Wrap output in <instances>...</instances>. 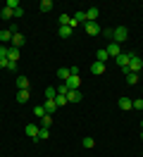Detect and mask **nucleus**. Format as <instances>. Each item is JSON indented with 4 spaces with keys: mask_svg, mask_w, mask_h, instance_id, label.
Masks as SVG:
<instances>
[{
    "mask_svg": "<svg viewBox=\"0 0 143 157\" xmlns=\"http://www.w3.org/2000/svg\"><path fill=\"white\" fill-rule=\"evenodd\" d=\"M126 40H129V29H126V26H114L112 29V43H119V45H122Z\"/></svg>",
    "mask_w": 143,
    "mask_h": 157,
    "instance_id": "1",
    "label": "nucleus"
},
{
    "mask_svg": "<svg viewBox=\"0 0 143 157\" xmlns=\"http://www.w3.org/2000/svg\"><path fill=\"white\" fill-rule=\"evenodd\" d=\"M141 69H143V59L138 57V55H133V57H131V62H129V67L124 69V74H126V71H133V74H138Z\"/></svg>",
    "mask_w": 143,
    "mask_h": 157,
    "instance_id": "2",
    "label": "nucleus"
},
{
    "mask_svg": "<svg viewBox=\"0 0 143 157\" xmlns=\"http://www.w3.org/2000/svg\"><path fill=\"white\" fill-rule=\"evenodd\" d=\"M84 31L88 33V36H100L103 26H100L98 21H86V24H84Z\"/></svg>",
    "mask_w": 143,
    "mask_h": 157,
    "instance_id": "3",
    "label": "nucleus"
},
{
    "mask_svg": "<svg viewBox=\"0 0 143 157\" xmlns=\"http://www.w3.org/2000/svg\"><path fill=\"white\" fill-rule=\"evenodd\" d=\"M105 50H107V55H110V57H114V59L122 55V45H119V43H112V40L107 43V48H105Z\"/></svg>",
    "mask_w": 143,
    "mask_h": 157,
    "instance_id": "4",
    "label": "nucleus"
},
{
    "mask_svg": "<svg viewBox=\"0 0 143 157\" xmlns=\"http://www.w3.org/2000/svg\"><path fill=\"white\" fill-rule=\"evenodd\" d=\"M38 128L41 126H36V124H26V126H24V133H26L29 138H34V143L38 140Z\"/></svg>",
    "mask_w": 143,
    "mask_h": 157,
    "instance_id": "5",
    "label": "nucleus"
},
{
    "mask_svg": "<svg viewBox=\"0 0 143 157\" xmlns=\"http://www.w3.org/2000/svg\"><path fill=\"white\" fill-rule=\"evenodd\" d=\"M131 57H133V52H122V55L117 57V64H119L122 69H126V67H129V62H131Z\"/></svg>",
    "mask_w": 143,
    "mask_h": 157,
    "instance_id": "6",
    "label": "nucleus"
},
{
    "mask_svg": "<svg viewBox=\"0 0 143 157\" xmlns=\"http://www.w3.org/2000/svg\"><path fill=\"white\" fill-rule=\"evenodd\" d=\"M81 100H84V93H81L79 88H76V90H69V93H67V102H81Z\"/></svg>",
    "mask_w": 143,
    "mask_h": 157,
    "instance_id": "7",
    "label": "nucleus"
},
{
    "mask_svg": "<svg viewBox=\"0 0 143 157\" xmlns=\"http://www.w3.org/2000/svg\"><path fill=\"white\" fill-rule=\"evenodd\" d=\"M65 86H67L69 90H76L79 86H81V76H69V78L65 81Z\"/></svg>",
    "mask_w": 143,
    "mask_h": 157,
    "instance_id": "8",
    "label": "nucleus"
},
{
    "mask_svg": "<svg viewBox=\"0 0 143 157\" xmlns=\"http://www.w3.org/2000/svg\"><path fill=\"white\" fill-rule=\"evenodd\" d=\"M98 17H100V10H98V7H88V10H86V21H98Z\"/></svg>",
    "mask_w": 143,
    "mask_h": 157,
    "instance_id": "9",
    "label": "nucleus"
},
{
    "mask_svg": "<svg viewBox=\"0 0 143 157\" xmlns=\"http://www.w3.org/2000/svg\"><path fill=\"white\" fill-rule=\"evenodd\" d=\"M10 43H12V48H17V50H19V48H22V45H24V43H26V38H24L22 33H14Z\"/></svg>",
    "mask_w": 143,
    "mask_h": 157,
    "instance_id": "10",
    "label": "nucleus"
},
{
    "mask_svg": "<svg viewBox=\"0 0 143 157\" xmlns=\"http://www.w3.org/2000/svg\"><path fill=\"white\" fill-rule=\"evenodd\" d=\"M103 71H105V64H103V62H98V59H95L93 64H91V74H95V76H100Z\"/></svg>",
    "mask_w": 143,
    "mask_h": 157,
    "instance_id": "11",
    "label": "nucleus"
},
{
    "mask_svg": "<svg viewBox=\"0 0 143 157\" xmlns=\"http://www.w3.org/2000/svg\"><path fill=\"white\" fill-rule=\"evenodd\" d=\"M14 83H17L19 90H29V78L26 76H17V78H14Z\"/></svg>",
    "mask_w": 143,
    "mask_h": 157,
    "instance_id": "12",
    "label": "nucleus"
},
{
    "mask_svg": "<svg viewBox=\"0 0 143 157\" xmlns=\"http://www.w3.org/2000/svg\"><path fill=\"white\" fill-rule=\"evenodd\" d=\"M72 19H74V26H76V24H86V10L74 12V17H72Z\"/></svg>",
    "mask_w": 143,
    "mask_h": 157,
    "instance_id": "13",
    "label": "nucleus"
},
{
    "mask_svg": "<svg viewBox=\"0 0 143 157\" xmlns=\"http://www.w3.org/2000/svg\"><path fill=\"white\" fill-rule=\"evenodd\" d=\"M60 26H72V29H74V19H72V17H69V14H60Z\"/></svg>",
    "mask_w": 143,
    "mask_h": 157,
    "instance_id": "14",
    "label": "nucleus"
},
{
    "mask_svg": "<svg viewBox=\"0 0 143 157\" xmlns=\"http://www.w3.org/2000/svg\"><path fill=\"white\" fill-rule=\"evenodd\" d=\"M43 109H46V114H53L57 109V102L55 100H46V102H43Z\"/></svg>",
    "mask_w": 143,
    "mask_h": 157,
    "instance_id": "15",
    "label": "nucleus"
},
{
    "mask_svg": "<svg viewBox=\"0 0 143 157\" xmlns=\"http://www.w3.org/2000/svg\"><path fill=\"white\" fill-rule=\"evenodd\" d=\"M117 105H119V109H124V112H126V109H131V107H133V100H129V98H119V102H117Z\"/></svg>",
    "mask_w": 143,
    "mask_h": 157,
    "instance_id": "16",
    "label": "nucleus"
},
{
    "mask_svg": "<svg viewBox=\"0 0 143 157\" xmlns=\"http://www.w3.org/2000/svg\"><path fill=\"white\" fill-rule=\"evenodd\" d=\"M10 40H12V31L2 29V31H0V43H10Z\"/></svg>",
    "mask_w": 143,
    "mask_h": 157,
    "instance_id": "17",
    "label": "nucleus"
},
{
    "mask_svg": "<svg viewBox=\"0 0 143 157\" xmlns=\"http://www.w3.org/2000/svg\"><path fill=\"white\" fill-rule=\"evenodd\" d=\"M57 98V88L55 86H48L46 88V100H55Z\"/></svg>",
    "mask_w": 143,
    "mask_h": 157,
    "instance_id": "18",
    "label": "nucleus"
},
{
    "mask_svg": "<svg viewBox=\"0 0 143 157\" xmlns=\"http://www.w3.org/2000/svg\"><path fill=\"white\" fill-rule=\"evenodd\" d=\"M57 33H60V38H69L72 36V26H60Z\"/></svg>",
    "mask_w": 143,
    "mask_h": 157,
    "instance_id": "19",
    "label": "nucleus"
},
{
    "mask_svg": "<svg viewBox=\"0 0 143 157\" xmlns=\"http://www.w3.org/2000/svg\"><path fill=\"white\" fill-rule=\"evenodd\" d=\"M126 83H129V86H136V83H138V74H133V71H126Z\"/></svg>",
    "mask_w": 143,
    "mask_h": 157,
    "instance_id": "20",
    "label": "nucleus"
},
{
    "mask_svg": "<svg viewBox=\"0 0 143 157\" xmlns=\"http://www.w3.org/2000/svg\"><path fill=\"white\" fill-rule=\"evenodd\" d=\"M0 17H2V19H5V21H10V19H12V17H14V12L10 10V7H2V10H0Z\"/></svg>",
    "mask_w": 143,
    "mask_h": 157,
    "instance_id": "21",
    "label": "nucleus"
},
{
    "mask_svg": "<svg viewBox=\"0 0 143 157\" xmlns=\"http://www.w3.org/2000/svg\"><path fill=\"white\" fill-rule=\"evenodd\" d=\"M29 98H31V93H29V90H17V102H26Z\"/></svg>",
    "mask_w": 143,
    "mask_h": 157,
    "instance_id": "22",
    "label": "nucleus"
},
{
    "mask_svg": "<svg viewBox=\"0 0 143 157\" xmlns=\"http://www.w3.org/2000/svg\"><path fill=\"white\" fill-rule=\"evenodd\" d=\"M7 59H10V62H19V50H17V48H10Z\"/></svg>",
    "mask_w": 143,
    "mask_h": 157,
    "instance_id": "23",
    "label": "nucleus"
},
{
    "mask_svg": "<svg viewBox=\"0 0 143 157\" xmlns=\"http://www.w3.org/2000/svg\"><path fill=\"white\" fill-rule=\"evenodd\" d=\"M38 7H41V12H50V10H53V0H41Z\"/></svg>",
    "mask_w": 143,
    "mask_h": 157,
    "instance_id": "24",
    "label": "nucleus"
},
{
    "mask_svg": "<svg viewBox=\"0 0 143 157\" xmlns=\"http://www.w3.org/2000/svg\"><path fill=\"white\" fill-rule=\"evenodd\" d=\"M95 57H98V62H103V64H105V62H107V59H110V55H107V50H98V55H95Z\"/></svg>",
    "mask_w": 143,
    "mask_h": 157,
    "instance_id": "25",
    "label": "nucleus"
},
{
    "mask_svg": "<svg viewBox=\"0 0 143 157\" xmlns=\"http://www.w3.org/2000/svg\"><path fill=\"white\" fill-rule=\"evenodd\" d=\"M41 126H43V128H50V126H53V114H46V117L41 119Z\"/></svg>",
    "mask_w": 143,
    "mask_h": 157,
    "instance_id": "26",
    "label": "nucleus"
},
{
    "mask_svg": "<svg viewBox=\"0 0 143 157\" xmlns=\"http://www.w3.org/2000/svg\"><path fill=\"white\" fill-rule=\"evenodd\" d=\"M57 78L67 81V78H69V69H67V67H60V69H57Z\"/></svg>",
    "mask_w": 143,
    "mask_h": 157,
    "instance_id": "27",
    "label": "nucleus"
},
{
    "mask_svg": "<svg viewBox=\"0 0 143 157\" xmlns=\"http://www.w3.org/2000/svg\"><path fill=\"white\" fill-rule=\"evenodd\" d=\"M46 138H50V128H38V140H46Z\"/></svg>",
    "mask_w": 143,
    "mask_h": 157,
    "instance_id": "28",
    "label": "nucleus"
},
{
    "mask_svg": "<svg viewBox=\"0 0 143 157\" xmlns=\"http://www.w3.org/2000/svg\"><path fill=\"white\" fill-rule=\"evenodd\" d=\"M34 117H36V119H43V117H46V109H43V105L34 107Z\"/></svg>",
    "mask_w": 143,
    "mask_h": 157,
    "instance_id": "29",
    "label": "nucleus"
},
{
    "mask_svg": "<svg viewBox=\"0 0 143 157\" xmlns=\"http://www.w3.org/2000/svg\"><path fill=\"white\" fill-rule=\"evenodd\" d=\"M5 7H10V10H17V7H19V0H7V2H5Z\"/></svg>",
    "mask_w": 143,
    "mask_h": 157,
    "instance_id": "30",
    "label": "nucleus"
},
{
    "mask_svg": "<svg viewBox=\"0 0 143 157\" xmlns=\"http://www.w3.org/2000/svg\"><path fill=\"white\" fill-rule=\"evenodd\" d=\"M81 145H84V147H93L95 140H93V138H84V140H81Z\"/></svg>",
    "mask_w": 143,
    "mask_h": 157,
    "instance_id": "31",
    "label": "nucleus"
},
{
    "mask_svg": "<svg viewBox=\"0 0 143 157\" xmlns=\"http://www.w3.org/2000/svg\"><path fill=\"white\" fill-rule=\"evenodd\" d=\"M55 102H57V107L67 105V95H57V98H55Z\"/></svg>",
    "mask_w": 143,
    "mask_h": 157,
    "instance_id": "32",
    "label": "nucleus"
},
{
    "mask_svg": "<svg viewBox=\"0 0 143 157\" xmlns=\"http://www.w3.org/2000/svg\"><path fill=\"white\" fill-rule=\"evenodd\" d=\"M133 109H143V98H136V100H133Z\"/></svg>",
    "mask_w": 143,
    "mask_h": 157,
    "instance_id": "33",
    "label": "nucleus"
},
{
    "mask_svg": "<svg viewBox=\"0 0 143 157\" xmlns=\"http://www.w3.org/2000/svg\"><path fill=\"white\" fill-rule=\"evenodd\" d=\"M100 33H103V36H105V38H107V40H112V29H103V31H100Z\"/></svg>",
    "mask_w": 143,
    "mask_h": 157,
    "instance_id": "34",
    "label": "nucleus"
},
{
    "mask_svg": "<svg viewBox=\"0 0 143 157\" xmlns=\"http://www.w3.org/2000/svg\"><path fill=\"white\" fill-rule=\"evenodd\" d=\"M7 52H10L7 45H0V57H7Z\"/></svg>",
    "mask_w": 143,
    "mask_h": 157,
    "instance_id": "35",
    "label": "nucleus"
},
{
    "mask_svg": "<svg viewBox=\"0 0 143 157\" xmlns=\"http://www.w3.org/2000/svg\"><path fill=\"white\" fill-rule=\"evenodd\" d=\"M7 62H10L7 57H0V69H7Z\"/></svg>",
    "mask_w": 143,
    "mask_h": 157,
    "instance_id": "36",
    "label": "nucleus"
},
{
    "mask_svg": "<svg viewBox=\"0 0 143 157\" xmlns=\"http://www.w3.org/2000/svg\"><path fill=\"white\" fill-rule=\"evenodd\" d=\"M12 12H14V17H24V10H22V5H19L17 10H12Z\"/></svg>",
    "mask_w": 143,
    "mask_h": 157,
    "instance_id": "37",
    "label": "nucleus"
},
{
    "mask_svg": "<svg viewBox=\"0 0 143 157\" xmlns=\"http://www.w3.org/2000/svg\"><path fill=\"white\" fill-rule=\"evenodd\" d=\"M141 138H143V128H141Z\"/></svg>",
    "mask_w": 143,
    "mask_h": 157,
    "instance_id": "38",
    "label": "nucleus"
},
{
    "mask_svg": "<svg viewBox=\"0 0 143 157\" xmlns=\"http://www.w3.org/2000/svg\"><path fill=\"white\" fill-rule=\"evenodd\" d=\"M141 128H143V121H141Z\"/></svg>",
    "mask_w": 143,
    "mask_h": 157,
    "instance_id": "39",
    "label": "nucleus"
}]
</instances>
